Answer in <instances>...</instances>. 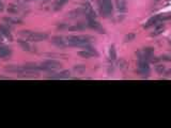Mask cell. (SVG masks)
I'll use <instances>...</instances> for the list:
<instances>
[{
	"label": "cell",
	"mask_w": 171,
	"mask_h": 128,
	"mask_svg": "<svg viewBox=\"0 0 171 128\" xmlns=\"http://www.w3.org/2000/svg\"><path fill=\"white\" fill-rule=\"evenodd\" d=\"M3 21H6L9 26H14V25L21 23V19H18V18H13V17H3Z\"/></svg>",
	"instance_id": "obj_14"
},
{
	"label": "cell",
	"mask_w": 171,
	"mask_h": 128,
	"mask_svg": "<svg viewBox=\"0 0 171 128\" xmlns=\"http://www.w3.org/2000/svg\"><path fill=\"white\" fill-rule=\"evenodd\" d=\"M74 70H76V72H77L78 74H83V72H85L86 67L83 66V65H77V66L74 67Z\"/></svg>",
	"instance_id": "obj_21"
},
{
	"label": "cell",
	"mask_w": 171,
	"mask_h": 128,
	"mask_svg": "<svg viewBox=\"0 0 171 128\" xmlns=\"http://www.w3.org/2000/svg\"><path fill=\"white\" fill-rule=\"evenodd\" d=\"M21 11H23L21 6H17V4H11V6L8 8V12L11 13V14H18V13H21Z\"/></svg>",
	"instance_id": "obj_15"
},
{
	"label": "cell",
	"mask_w": 171,
	"mask_h": 128,
	"mask_svg": "<svg viewBox=\"0 0 171 128\" xmlns=\"http://www.w3.org/2000/svg\"><path fill=\"white\" fill-rule=\"evenodd\" d=\"M166 75H167V76H169V75H171V70H167V72H166Z\"/></svg>",
	"instance_id": "obj_27"
},
{
	"label": "cell",
	"mask_w": 171,
	"mask_h": 128,
	"mask_svg": "<svg viewBox=\"0 0 171 128\" xmlns=\"http://www.w3.org/2000/svg\"><path fill=\"white\" fill-rule=\"evenodd\" d=\"M18 1H21V2H26V1H29V0H18Z\"/></svg>",
	"instance_id": "obj_29"
},
{
	"label": "cell",
	"mask_w": 171,
	"mask_h": 128,
	"mask_svg": "<svg viewBox=\"0 0 171 128\" xmlns=\"http://www.w3.org/2000/svg\"><path fill=\"white\" fill-rule=\"evenodd\" d=\"M3 9H4V6H3V3L1 2V0H0V12H2Z\"/></svg>",
	"instance_id": "obj_26"
},
{
	"label": "cell",
	"mask_w": 171,
	"mask_h": 128,
	"mask_svg": "<svg viewBox=\"0 0 171 128\" xmlns=\"http://www.w3.org/2000/svg\"><path fill=\"white\" fill-rule=\"evenodd\" d=\"M115 4L119 12L123 13L126 11V0H115Z\"/></svg>",
	"instance_id": "obj_13"
},
{
	"label": "cell",
	"mask_w": 171,
	"mask_h": 128,
	"mask_svg": "<svg viewBox=\"0 0 171 128\" xmlns=\"http://www.w3.org/2000/svg\"><path fill=\"white\" fill-rule=\"evenodd\" d=\"M63 1H64V2H68V0H63Z\"/></svg>",
	"instance_id": "obj_30"
},
{
	"label": "cell",
	"mask_w": 171,
	"mask_h": 128,
	"mask_svg": "<svg viewBox=\"0 0 171 128\" xmlns=\"http://www.w3.org/2000/svg\"><path fill=\"white\" fill-rule=\"evenodd\" d=\"M6 70L9 73L12 74H25V68L24 65H10V66H6Z\"/></svg>",
	"instance_id": "obj_8"
},
{
	"label": "cell",
	"mask_w": 171,
	"mask_h": 128,
	"mask_svg": "<svg viewBox=\"0 0 171 128\" xmlns=\"http://www.w3.org/2000/svg\"><path fill=\"white\" fill-rule=\"evenodd\" d=\"M65 43L66 46L70 47H85L86 45L90 44V40L88 36L83 35H78V36H68L65 38Z\"/></svg>",
	"instance_id": "obj_1"
},
{
	"label": "cell",
	"mask_w": 171,
	"mask_h": 128,
	"mask_svg": "<svg viewBox=\"0 0 171 128\" xmlns=\"http://www.w3.org/2000/svg\"><path fill=\"white\" fill-rule=\"evenodd\" d=\"M160 18H162V15H155L153 17H151L150 19L145 23V25H143V28H145V29H147V28H150V27L154 26V25H157V23L160 21Z\"/></svg>",
	"instance_id": "obj_9"
},
{
	"label": "cell",
	"mask_w": 171,
	"mask_h": 128,
	"mask_svg": "<svg viewBox=\"0 0 171 128\" xmlns=\"http://www.w3.org/2000/svg\"><path fill=\"white\" fill-rule=\"evenodd\" d=\"M138 74L143 78H147L150 75V64L145 59L138 60Z\"/></svg>",
	"instance_id": "obj_4"
},
{
	"label": "cell",
	"mask_w": 171,
	"mask_h": 128,
	"mask_svg": "<svg viewBox=\"0 0 171 128\" xmlns=\"http://www.w3.org/2000/svg\"><path fill=\"white\" fill-rule=\"evenodd\" d=\"M40 68H41V70L53 72V70H58L61 68V63L59 61H56V60H47V61L40 64Z\"/></svg>",
	"instance_id": "obj_2"
},
{
	"label": "cell",
	"mask_w": 171,
	"mask_h": 128,
	"mask_svg": "<svg viewBox=\"0 0 171 128\" xmlns=\"http://www.w3.org/2000/svg\"><path fill=\"white\" fill-rule=\"evenodd\" d=\"M0 33L2 34V36L6 38V40H9V41H13L12 33L10 32L9 27L4 26V25H0Z\"/></svg>",
	"instance_id": "obj_10"
},
{
	"label": "cell",
	"mask_w": 171,
	"mask_h": 128,
	"mask_svg": "<svg viewBox=\"0 0 171 128\" xmlns=\"http://www.w3.org/2000/svg\"><path fill=\"white\" fill-rule=\"evenodd\" d=\"M53 45H56L58 47H61V48H64L66 47V43H65V38H62V36H55L51 40Z\"/></svg>",
	"instance_id": "obj_11"
},
{
	"label": "cell",
	"mask_w": 171,
	"mask_h": 128,
	"mask_svg": "<svg viewBox=\"0 0 171 128\" xmlns=\"http://www.w3.org/2000/svg\"><path fill=\"white\" fill-rule=\"evenodd\" d=\"M46 38H48V34H47V33L31 31L29 38H28V41H31V42H42V41H45Z\"/></svg>",
	"instance_id": "obj_5"
},
{
	"label": "cell",
	"mask_w": 171,
	"mask_h": 128,
	"mask_svg": "<svg viewBox=\"0 0 171 128\" xmlns=\"http://www.w3.org/2000/svg\"><path fill=\"white\" fill-rule=\"evenodd\" d=\"M164 31H165V26H164V25H159V26H156L155 30H154V31L151 33V36H157V35L162 34Z\"/></svg>",
	"instance_id": "obj_17"
},
{
	"label": "cell",
	"mask_w": 171,
	"mask_h": 128,
	"mask_svg": "<svg viewBox=\"0 0 171 128\" xmlns=\"http://www.w3.org/2000/svg\"><path fill=\"white\" fill-rule=\"evenodd\" d=\"M136 38V34L135 33H128V34L125 35V42H130V41H133L134 38Z\"/></svg>",
	"instance_id": "obj_22"
},
{
	"label": "cell",
	"mask_w": 171,
	"mask_h": 128,
	"mask_svg": "<svg viewBox=\"0 0 171 128\" xmlns=\"http://www.w3.org/2000/svg\"><path fill=\"white\" fill-rule=\"evenodd\" d=\"M170 44H171V41H170Z\"/></svg>",
	"instance_id": "obj_31"
},
{
	"label": "cell",
	"mask_w": 171,
	"mask_h": 128,
	"mask_svg": "<svg viewBox=\"0 0 171 128\" xmlns=\"http://www.w3.org/2000/svg\"><path fill=\"white\" fill-rule=\"evenodd\" d=\"M166 70V67L165 65H162V64H156V66H155V72H156L158 75H162V74L165 73Z\"/></svg>",
	"instance_id": "obj_18"
},
{
	"label": "cell",
	"mask_w": 171,
	"mask_h": 128,
	"mask_svg": "<svg viewBox=\"0 0 171 128\" xmlns=\"http://www.w3.org/2000/svg\"><path fill=\"white\" fill-rule=\"evenodd\" d=\"M70 77V72L68 70H63V72H60V73H56L55 75H50L48 76L49 79H65Z\"/></svg>",
	"instance_id": "obj_12"
},
{
	"label": "cell",
	"mask_w": 171,
	"mask_h": 128,
	"mask_svg": "<svg viewBox=\"0 0 171 128\" xmlns=\"http://www.w3.org/2000/svg\"><path fill=\"white\" fill-rule=\"evenodd\" d=\"M169 19H171V14L167 15V16H162V18H160V21H169Z\"/></svg>",
	"instance_id": "obj_25"
},
{
	"label": "cell",
	"mask_w": 171,
	"mask_h": 128,
	"mask_svg": "<svg viewBox=\"0 0 171 128\" xmlns=\"http://www.w3.org/2000/svg\"><path fill=\"white\" fill-rule=\"evenodd\" d=\"M83 13L86 14V16L88 18H95L96 14H95L94 10L92 8V6L89 2H86L83 4Z\"/></svg>",
	"instance_id": "obj_7"
},
{
	"label": "cell",
	"mask_w": 171,
	"mask_h": 128,
	"mask_svg": "<svg viewBox=\"0 0 171 128\" xmlns=\"http://www.w3.org/2000/svg\"><path fill=\"white\" fill-rule=\"evenodd\" d=\"M18 44H19V46L21 47V49L23 50H26V51H30L31 50V45L28 43V41L26 40H19L18 41Z\"/></svg>",
	"instance_id": "obj_16"
},
{
	"label": "cell",
	"mask_w": 171,
	"mask_h": 128,
	"mask_svg": "<svg viewBox=\"0 0 171 128\" xmlns=\"http://www.w3.org/2000/svg\"><path fill=\"white\" fill-rule=\"evenodd\" d=\"M81 10L80 9H77V10H74V11H72L70 14H68V16L70 17H76V16H79L80 15V13H81Z\"/></svg>",
	"instance_id": "obj_20"
},
{
	"label": "cell",
	"mask_w": 171,
	"mask_h": 128,
	"mask_svg": "<svg viewBox=\"0 0 171 128\" xmlns=\"http://www.w3.org/2000/svg\"><path fill=\"white\" fill-rule=\"evenodd\" d=\"M88 27H90L91 29L95 30V31L100 32V33H105L104 28L100 26V23L95 18H88Z\"/></svg>",
	"instance_id": "obj_6"
},
{
	"label": "cell",
	"mask_w": 171,
	"mask_h": 128,
	"mask_svg": "<svg viewBox=\"0 0 171 128\" xmlns=\"http://www.w3.org/2000/svg\"><path fill=\"white\" fill-rule=\"evenodd\" d=\"M160 60H164V61H171V55H164L160 57Z\"/></svg>",
	"instance_id": "obj_24"
},
{
	"label": "cell",
	"mask_w": 171,
	"mask_h": 128,
	"mask_svg": "<svg viewBox=\"0 0 171 128\" xmlns=\"http://www.w3.org/2000/svg\"><path fill=\"white\" fill-rule=\"evenodd\" d=\"M2 40H3V36H2V34L0 33V44L2 43Z\"/></svg>",
	"instance_id": "obj_28"
},
{
	"label": "cell",
	"mask_w": 171,
	"mask_h": 128,
	"mask_svg": "<svg viewBox=\"0 0 171 128\" xmlns=\"http://www.w3.org/2000/svg\"><path fill=\"white\" fill-rule=\"evenodd\" d=\"M109 58L110 60H115V58H117V51H115V45H111L109 48Z\"/></svg>",
	"instance_id": "obj_19"
},
{
	"label": "cell",
	"mask_w": 171,
	"mask_h": 128,
	"mask_svg": "<svg viewBox=\"0 0 171 128\" xmlns=\"http://www.w3.org/2000/svg\"><path fill=\"white\" fill-rule=\"evenodd\" d=\"M98 8H100V14L103 16H109L112 13V2L111 0H100L98 1Z\"/></svg>",
	"instance_id": "obj_3"
},
{
	"label": "cell",
	"mask_w": 171,
	"mask_h": 128,
	"mask_svg": "<svg viewBox=\"0 0 171 128\" xmlns=\"http://www.w3.org/2000/svg\"><path fill=\"white\" fill-rule=\"evenodd\" d=\"M118 64H119V67L122 68V70H124V68H126L127 67V62L125 61L124 59H121V60L118 62Z\"/></svg>",
	"instance_id": "obj_23"
}]
</instances>
